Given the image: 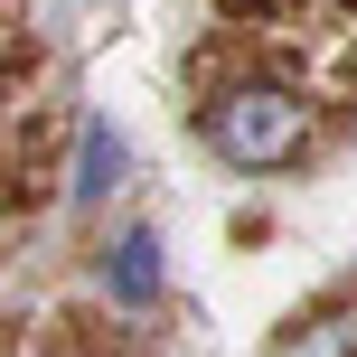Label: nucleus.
<instances>
[{
    "mask_svg": "<svg viewBox=\"0 0 357 357\" xmlns=\"http://www.w3.org/2000/svg\"><path fill=\"white\" fill-rule=\"evenodd\" d=\"M123 160H132L123 132L85 123V151H75V197H85V207H94V197H113V188H123Z\"/></svg>",
    "mask_w": 357,
    "mask_h": 357,
    "instance_id": "nucleus-2",
    "label": "nucleus"
},
{
    "mask_svg": "<svg viewBox=\"0 0 357 357\" xmlns=\"http://www.w3.org/2000/svg\"><path fill=\"white\" fill-rule=\"evenodd\" d=\"M104 282H113V301H151V291H160V245H151V235H123L113 264H104Z\"/></svg>",
    "mask_w": 357,
    "mask_h": 357,
    "instance_id": "nucleus-3",
    "label": "nucleus"
},
{
    "mask_svg": "<svg viewBox=\"0 0 357 357\" xmlns=\"http://www.w3.org/2000/svg\"><path fill=\"white\" fill-rule=\"evenodd\" d=\"M310 142V104L291 85H226L207 104V151L226 169H282Z\"/></svg>",
    "mask_w": 357,
    "mask_h": 357,
    "instance_id": "nucleus-1",
    "label": "nucleus"
},
{
    "mask_svg": "<svg viewBox=\"0 0 357 357\" xmlns=\"http://www.w3.org/2000/svg\"><path fill=\"white\" fill-rule=\"evenodd\" d=\"M273 357H357V310H320V320H301Z\"/></svg>",
    "mask_w": 357,
    "mask_h": 357,
    "instance_id": "nucleus-4",
    "label": "nucleus"
}]
</instances>
